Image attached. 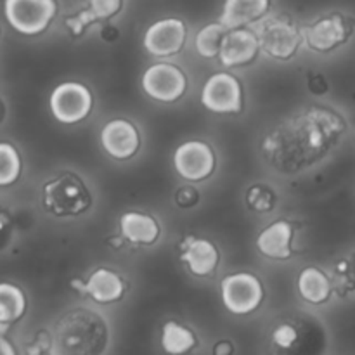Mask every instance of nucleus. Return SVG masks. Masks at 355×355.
<instances>
[{
    "mask_svg": "<svg viewBox=\"0 0 355 355\" xmlns=\"http://www.w3.org/2000/svg\"><path fill=\"white\" fill-rule=\"evenodd\" d=\"M347 134L336 110L311 104L274 125L260 141L263 163L284 177L300 175L328 158Z\"/></svg>",
    "mask_w": 355,
    "mask_h": 355,
    "instance_id": "1",
    "label": "nucleus"
},
{
    "mask_svg": "<svg viewBox=\"0 0 355 355\" xmlns=\"http://www.w3.org/2000/svg\"><path fill=\"white\" fill-rule=\"evenodd\" d=\"M326 350L328 331L311 312L279 315L267 335V355H324Z\"/></svg>",
    "mask_w": 355,
    "mask_h": 355,
    "instance_id": "2",
    "label": "nucleus"
},
{
    "mask_svg": "<svg viewBox=\"0 0 355 355\" xmlns=\"http://www.w3.org/2000/svg\"><path fill=\"white\" fill-rule=\"evenodd\" d=\"M59 355H104L110 347V326L99 312L75 307L59 319L54 331Z\"/></svg>",
    "mask_w": 355,
    "mask_h": 355,
    "instance_id": "3",
    "label": "nucleus"
},
{
    "mask_svg": "<svg viewBox=\"0 0 355 355\" xmlns=\"http://www.w3.org/2000/svg\"><path fill=\"white\" fill-rule=\"evenodd\" d=\"M94 196L75 172H62L42 187V207L54 218H75L92 208Z\"/></svg>",
    "mask_w": 355,
    "mask_h": 355,
    "instance_id": "4",
    "label": "nucleus"
},
{
    "mask_svg": "<svg viewBox=\"0 0 355 355\" xmlns=\"http://www.w3.org/2000/svg\"><path fill=\"white\" fill-rule=\"evenodd\" d=\"M260 51L274 61H290L304 45V30L286 14H267L253 24Z\"/></svg>",
    "mask_w": 355,
    "mask_h": 355,
    "instance_id": "5",
    "label": "nucleus"
},
{
    "mask_svg": "<svg viewBox=\"0 0 355 355\" xmlns=\"http://www.w3.org/2000/svg\"><path fill=\"white\" fill-rule=\"evenodd\" d=\"M355 31V21L342 12L318 17L304 28V45L312 52L329 54L349 44Z\"/></svg>",
    "mask_w": 355,
    "mask_h": 355,
    "instance_id": "6",
    "label": "nucleus"
},
{
    "mask_svg": "<svg viewBox=\"0 0 355 355\" xmlns=\"http://www.w3.org/2000/svg\"><path fill=\"white\" fill-rule=\"evenodd\" d=\"M3 14L12 30L24 37L42 35L58 14L55 0H3Z\"/></svg>",
    "mask_w": 355,
    "mask_h": 355,
    "instance_id": "7",
    "label": "nucleus"
},
{
    "mask_svg": "<svg viewBox=\"0 0 355 355\" xmlns=\"http://www.w3.org/2000/svg\"><path fill=\"white\" fill-rule=\"evenodd\" d=\"M266 291L255 274L234 272L220 281V300L227 312L234 315H250L262 305Z\"/></svg>",
    "mask_w": 355,
    "mask_h": 355,
    "instance_id": "8",
    "label": "nucleus"
},
{
    "mask_svg": "<svg viewBox=\"0 0 355 355\" xmlns=\"http://www.w3.org/2000/svg\"><path fill=\"white\" fill-rule=\"evenodd\" d=\"M51 113L59 123L75 125L85 120L94 110V96L82 82H62L54 87L49 97Z\"/></svg>",
    "mask_w": 355,
    "mask_h": 355,
    "instance_id": "9",
    "label": "nucleus"
},
{
    "mask_svg": "<svg viewBox=\"0 0 355 355\" xmlns=\"http://www.w3.org/2000/svg\"><path fill=\"white\" fill-rule=\"evenodd\" d=\"M200 101L205 110L217 114H238L245 106L241 83L227 71L214 73L205 82Z\"/></svg>",
    "mask_w": 355,
    "mask_h": 355,
    "instance_id": "10",
    "label": "nucleus"
},
{
    "mask_svg": "<svg viewBox=\"0 0 355 355\" xmlns=\"http://www.w3.org/2000/svg\"><path fill=\"white\" fill-rule=\"evenodd\" d=\"M146 96L158 103L172 104L182 99L187 90V76L173 62H156L144 71L141 80Z\"/></svg>",
    "mask_w": 355,
    "mask_h": 355,
    "instance_id": "11",
    "label": "nucleus"
},
{
    "mask_svg": "<svg viewBox=\"0 0 355 355\" xmlns=\"http://www.w3.org/2000/svg\"><path fill=\"white\" fill-rule=\"evenodd\" d=\"M173 168L187 182H203L214 175L217 156L208 142L193 139L177 146L173 153Z\"/></svg>",
    "mask_w": 355,
    "mask_h": 355,
    "instance_id": "12",
    "label": "nucleus"
},
{
    "mask_svg": "<svg viewBox=\"0 0 355 355\" xmlns=\"http://www.w3.org/2000/svg\"><path fill=\"white\" fill-rule=\"evenodd\" d=\"M187 40V26L179 17H163L146 30L142 45L155 58H172L179 54Z\"/></svg>",
    "mask_w": 355,
    "mask_h": 355,
    "instance_id": "13",
    "label": "nucleus"
},
{
    "mask_svg": "<svg viewBox=\"0 0 355 355\" xmlns=\"http://www.w3.org/2000/svg\"><path fill=\"white\" fill-rule=\"evenodd\" d=\"M101 146L104 153L118 162H127L137 155L141 148V134L130 120L114 118L101 130Z\"/></svg>",
    "mask_w": 355,
    "mask_h": 355,
    "instance_id": "14",
    "label": "nucleus"
},
{
    "mask_svg": "<svg viewBox=\"0 0 355 355\" xmlns=\"http://www.w3.org/2000/svg\"><path fill=\"white\" fill-rule=\"evenodd\" d=\"M71 286L73 290L85 295L90 300L101 305L114 304V302L121 300L125 297V291H127V283H125L123 277L114 270L106 269V267L94 269L85 281L73 279Z\"/></svg>",
    "mask_w": 355,
    "mask_h": 355,
    "instance_id": "15",
    "label": "nucleus"
},
{
    "mask_svg": "<svg viewBox=\"0 0 355 355\" xmlns=\"http://www.w3.org/2000/svg\"><path fill=\"white\" fill-rule=\"evenodd\" d=\"M260 52V42L253 28H234L225 33L218 61L225 68H241L255 61Z\"/></svg>",
    "mask_w": 355,
    "mask_h": 355,
    "instance_id": "16",
    "label": "nucleus"
},
{
    "mask_svg": "<svg viewBox=\"0 0 355 355\" xmlns=\"http://www.w3.org/2000/svg\"><path fill=\"white\" fill-rule=\"evenodd\" d=\"M179 260L193 276L208 277L217 270L220 253L210 239L186 236L179 245Z\"/></svg>",
    "mask_w": 355,
    "mask_h": 355,
    "instance_id": "17",
    "label": "nucleus"
},
{
    "mask_svg": "<svg viewBox=\"0 0 355 355\" xmlns=\"http://www.w3.org/2000/svg\"><path fill=\"white\" fill-rule=\"evenodd\" d=\"M293 234L295 229L291 222L286 218H279V220L270 222L267 227L260 231L255 246L260 255L266 259L283 262L293 255Z\"/></svg>",
    "mask_w": 355,
    "mask_h": 355,
    "instance_id": "18",
    "label": "nucleus"
},
{
    "mask_svg": "<svg viewBox=\"0 0 355 355\" xmlns=\"http://www.w3.org/2000/svg\"><path fill=\"white\" fill-rule=\"evenodd\" d=\"M120 236L134 246H151L162 236V225L153 215L142 211H125L120 217Z\"/></svg>",
    "mask_w": 355,
    "mask_h": 355,
    "instance_id": "19",
    "label": "nucleus"
},
{
    "mask_svg": "<svg viewBox=\"0 0 355 355\" xmlns=\"http://www.w3.org/2000/svg\"><path fill=\"white\" fill-rule=\"evenodd\" d=\"M121 9H123V0H89L85 9L76 12L75 16L66 17L64 24L71 37L78 38L94 23H104V21L116 17L121 12Z\"/></svg>",
    "mask_w": 355,
    "mask_h": 355,
    "instance_id": "20",
    "label": "nucleus"
},
{
    "mask_svg": "<svg viewBox=\"0 0 355 355\" xmlns=\"http://www.w3.org/2000/svg\"><path fill=\"white\" fill-rule=\"evenodd\" d=\"M270 0H224L222 14L218 17L227 30L250 26L259 23L269 14Z\"/></svg>",
    "mask_w": 355,
    "mask_h": 355,
    "instance_id": "21",
    "label": "nucleus"
},
{
    "mask_svg": "<svg viewBox=\"0 0 355 355\" xmlns=\"http://www.w3.org/2000/svg\"><path fill=\"white\" fill-rule=\"evenodd\" d=\"M298 295L304 302L311 305H322L331 298L335 284L333 279L319 267H305L297 277Z\"/></svg>",
    "mask_w": 355,
    "mask_h": 355,
    "instance_id": "22",
    "label": "nucleus"
},
{
    "mask_svg": "<svg viewBox=\"0 0 355 355\" xmlns=\"http://www.w3.org/2000/svg\"><path fill=\"white\" fill-rule=\"evenodd\" d=\"M28 300L24 291L12 283H0V324L12 326L26 314Z\"/></svg>",
    "mask_w": 355,
    "mask_h": 355,
    "instance_id": "23",
    "label": "nucleus"
},
{
    "mask_svg": "<svg viewBox=\"0 0 355 355\" xmlns=\"http://www.w3.org/2000/svg\"><path fill=\"white\" fill-rule=\"evenodd\" d=\"M194 331L177 321H166L162 328V349L168 355H186L196 347Z\"/></svg>",
    "mask_w": 355,
    "mask_h": 355,
    "instance_id": "24",
    "label": "nucleus"
},
{
    "mask_svg": "<svg viewBox=\"0 0 355 355\" xmlns=\"http://www.w3.org/2000/svg\"><path fill=\"white\" fill-rule=\"evenodd\" d=\"M225 33H227V28H225L220 21L207 24V26H203L196 33V38H194V49H196L198 54L205 59L218 58Z\"/></svg>",
    "mask_w": 355,
    "mask_h": 355,
    "instance_id": "25",
    "label": "nucleus"
},
{
    "mask_svg": "<svg viewBox=\"0 0 355 355\" xmlns=\"http://www.w3.org/2000/svg\"><path fill=\"white\" fill-rule=\"evenodd\" d=\"M23 172L19 151L10 142H0V187H9L19 180Z\"/></svg>",
    "mask_w": 355,
    "mask_h": 355,
    "instance_id": "26",
    "label": "nucleus"
},
{
    "mask_svg": "<svg viewBox=\"0 0 355 355\" xmlns=\"http://www.w3.org/2000/svg\"><path fill=\"white\" fill-rule=\"evenodd\" d=\"M277 196L267 184H253L246 189V205L257 214H269L276 208Z\"/></svg>",
    "mask_w": 355,
    "mask_h": 355,
    "instance_id": "27",
    "label": "nucleus"
},
{
    "mask_svg": "<svg viewBox=\"0 0 355 355\" xmlns=\"http://www.w3.org/2000/svg\"><path fill=\"white\" fill-rule=\"evenodd\" d=\"M335 281L340 288H343L345 293L355 291V248L350 250L345 259L338 260L335 263Z\"/></svg>",
    "mask_w": 355,
    "mask_h": 355,
    "instance_id": "28",
    "label": "nucleus"
},
{
    "mask_svg": "<svg viewBox=\"0 0 355 355\" xmlns=\"http://www.w3.org/2000/svg\"><path fill=\"white\" fill-rule=\"evenodd\" d=\"M173 201L179 208H194L198 203H200V193L194 186H180L179 189L173 194Z\"/></svg>",
    "mask_w": 355,
    "mask_h": 355,
    "instance_id": "29",
    "label": "nucleus"
},
{
    "mask_svg": "<svg viewBox=\"0 0 355 355\" xmlns=\"http://www.w3.org/2000/svg\"><path fill=\"white\" fill-rule=\"evenodd\" d=\"M307 89L309 92L314 94V96H324V94H328L329 90L328 78H326L322 73L311 71L307 75Z\"/></svg>",
    "mask_w": 355,
    "mask_h": 355,
    "instance_id": "30",
    "label": "nucleus"
},
{
    "mask_svg": "<svg viewBox=\"0 0 355 355\" xmlns=\"http://www.w3.org/2000/svg\"><path fill=\"white\" fill-rule=\"evenodd\" d=\"M236 347L231 340H218L211 349V355H234Z\"/></svg>",
    "mask_w": 355,
    "mask_h": 355,
    "instance_id": "31",
    "label": "nucleus"
},
{
    "mask_svg": "<svg viewBox=\"0 0 355 355\" xmlns=\"http://www.w3.org/2000/svg\"><path fill=\"white\" fill-rule=\"evenodd\" d=\"M51 349H54V340H49L47 343L37 342L28 349L26 355H51Z\"/></svg>",
    "mask_w": 355,
    "mask_h": 355,
    "instance_id": "32",
    "label": "nucleus"
},
{
    "mask_svg": "<svg viewBox=\"0 0 355 355\" xmlns=\"http://www.w3.org/2000/svg\"><path fill=\"white\" fill-rule=\"evenodd\" d=\"M0 355H17L12 343L6 338V335H0Z\"/></svg>",
    "mask_w": 355,
    "mask_h": 355,
    "instance_id": "33",
    "label": "nucleus"
},
{
    "mask_svg": "<svg viewBox=\"0 0 355 355\" xmlns=\"http://www.w3.org/2000/svg\"><path fill=\"white\" fill-rule=\"evenodd\" d=\"M6 116H7V106H6V103H3L2 97H0V125L3 123Z\"/></svg>",
    "mask_w": 355,
    "mask_h": 355,
    "instance_id": "34",
    "label": "nucleus"
},
{
    "mask_svg": "<svg viewBox=\"0 0 355 355\" xmlns=\"http://www.w3.org/2000/svg\"><path fill=\"white\" fill-rule=\"evenodd\" d=\"M7 331H9V326H6V324H0V335H6Z\"/></svg>",
    "mask_w": 355,
    "mask_h": 355,
    "instance_id": "35",
    "label": "nucleus"
},
{
    "mask_svg": "<svg viewBox=\"0 0 355 355\" xmlns=\"http://www.w3.org/2000/svg\"><path fill=\"white\" fill-rule=\"evenodd\" d=\"M0 37H2V26H0Z\"/></svg>",
    "mask_w": 355,
    "mask_h": 355,
    "instance_id": "36",
    "label": "nucleus"
}]
</instances>
